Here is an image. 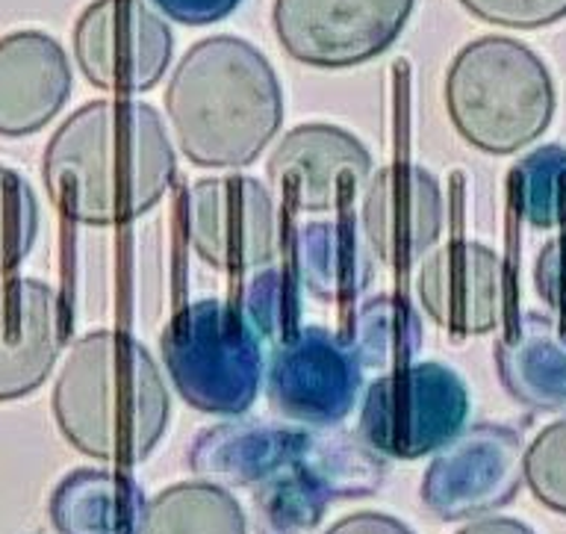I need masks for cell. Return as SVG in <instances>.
<instances>
[{"instance_id":"cell-1","label":"cell","mask_w":566,"mask_h":534,"mask_svg":"<svg viewBox=\"0 0 566 534\" xmlns=\"http://www.w3.org/2000/svg\"><path fill=\"white\" fill-rule=\"evenodd\" d=\"M177 160L150 104L92 101L71 113L42 157V178L65 219L92 228L124 224L166 196Z\"/></svg>"},{"instance_id":"cell-2","label":"cell","mask_w":566,"mask_h":534,"mask_svg":"<svg viewBox=\"0 0 566 534\" xmlns=\"http://www.w3.org/2000/svg\"><path fill=\"white\" fill-rule=\"evenodd\" d=\"M166 116L186 160L245 169L281 134V81L245 39H201L168 81Z\"/></svg>"},{"instance_id":"cell-3","label":"cell","mask_w":566,"mask_h":534,"mask_svg":"<svg viewBox=\"0 0 566 534\" xmlns=\"http://www.w3.org/2000/svg\"><path fill=\"white\" fill-rule=\"evenodd\" d=\"M53 417L77 452L130 467L163 440L171 399L148 348L127 334L92 331L71 346L56 375Z\"/></svg>"},{"instance_id":"cell-4","label":"cell","mask_w":566,"mask_h":534,"mask_svg":"<svg viewBox=\"0 0 566 534\" xmlns=\"http://www.w3.org/2000/svg\"><path fill=\"white\" fill-rule=\"evenodd\" d=\"M446 113L463 143L484 154H516L546 134L557 92L543 56L507 36H481L451 60Z\"/></svg>"},{"instance_id":"cell-5","label":"cell","mask_w":566,"mask_h":534,"mask_svg":"<svg viewBox=\"0 0 566 534\" xmlns=\"http://www.w3.org/2000/svg\"><path fill=\"white\" fill-rule=\"evenodd\" d=\"M159 348L189 408L239 417L260 396L263 339L237 304L219 299L186 304L168 320Z\"/></svg>"},{"instance_id":"cell-6","label":"cell","mask_w":566,"mask_h":534,"mask_svg":"<svg viewBox=\"0 0 566 534\" xmlns=\"http://www.w3.org/2000/svg\"><path fill=\"white\" fill-rule=\"evenodd\" d=\"M469 390L454 369L433 360L378 375L366 390L360 437L384 458L416 461L463 431Z\"/></svg>"},{"instance_id":"cell-7","label":"cell","mask_w":566,"mask_h":534,"mask_svg":"<svg viewBox=\"0 0 566 534\" xmlns=\"http://www.w3.org/2000/svg\"><path fill=\"white\" fill-rule=\"evenodd\" d=\"M416 0H274L272 28L286 54L310 69H354L387 54Z\"/></svg>"},{"instance_id":"cell-8","label":"cell","mask_w":566,"mask_h":534,"mask_svg":"<svg viewBox=\"0 0 566 534\" xmlns=\"http://www.w3.org/2000/svg\"><path fill=\"white\" fill-rule=\"evenodd\" d=\"M175 54V36L142 0H92L74 24V60L95 90L118 98L150 92Z\"/></svg>"},{"instance_id":"cell-9","label":"cell","mask_w":566,"mask_h":534,"mask_svg":"<svg viewBox=\"0 0 566 534\" xmlns=\"http://www.w3.org/2000/svg\"><path fill=\"white\" fill-rule=\"evenodd\" d=\"M525 481V443L507 426H472L433 454L422 502L437 520L458 523L511 505Z\"/></svg>"},{"instance_id":"cell-10","label":"cell","mask_w":566,"mask_h":534,"mask_svg":"<svg viewBox=\"0 0 566 534\" xmlns=\"http://www.w3.org/2000/svg\"><path fill=\"white\" fill-rule=\"evenodd\" d=\"M184 231L195 254L228 275L269 266L277 254V213L260 180L207 178L184 198Z\"/></svg>"},{"instance_id":"cell-11","label":"cell","mask_w":566,"mask_h":534,"mask_svg":"<svg viewBox=\"0 0 566 534\" xmlns=\"http://www.w3.org/2000/svg\"><path fill=\"white\" fill-rule=\"evenodd\" d=\"M269 401L298 426L331 428L352 413L363 387V364L352 343L307 325L269 357Z\"/></svg>"},{"instance_id":"cell-12","label":"cell","mask_w":566,"mask_h":534,"mask_svg":"<svg viewBox=\"0 0 566 534\" xmlns=\"http://www.w3.org/2000/svg\"><path fill=\"white\" fill-rule=\"evenodd\" d=\"M269 180L298 213H343L371 178L369 148L325 122L292 127L269 157Z\"/></svg>"},{"instance_id":"cell-13","label":"cell","mask_w":566,"mask_h":534,"mask_svg":"<svg viewBox=\"0 0 566 534\" xmlns=\"http://www.w3.org/2000/svg\"><path fill=\"white\" fill-rule=\"evenodd\" d=\"M416 299L428 320L454 337H478L502 322L507 272L484 242L451 240L419 260Z\"/></svg>"},{"instance_id":"cell-14","label":"cell","mask_w":566,"mask_h":534,"mask_svg":"<svg viewBox=\"0 0 566 534\" xmlns=\"http://www.w3.org/2000/svg\"><path fill=\"white\" fill-rule=\"evenodd\" d=\"M446 224V201L431 171L392 163L371 171L363 189L360 231L375 263L407 269L437 245Z\"/></svg>"},{"instance_id":"cell-15","label":"cell","mask_w":566,"mask_h":534,"mask_svg":"<svg viewBox=\"0 0 566 534\" xmlns=\"http://www.w3.org/2000/svg\"><path fill=\"white\" fill-rule=\"evenodd\" d=\"M65 346L60 293L35 278L0 281V401L24 399L48 381Z\"/></svg>"},{"instance_id":"cell-16","label":"cell","mask_w":566,"mask_h":534,"mask_svg":"<svg viewBox=\"0 0 566 534\" xmlns=\"http://www.w3.org/2000/svg\"><path fill=\"white\" fill-rule=\"evenodd\" d=\"M74 77L62 45L42 30H15L0 39V136L39 134L56 118Z\"/></svg>"},{"instance_id":"cell-17","label":"cell","mask_w":566,"mask_h":534,"mask_svg":"<svg viewBox=\"0 0 566 534\" xmlns=\"http://www.w3.org/2000/svg\"><path fill=\"white\" fill-rule=\"evenodd\" d=\"M310 431L274 422H221L189 446V470L219 488H256L301 461Z\"/></svg>"},{"instance_id":"cell-18","label":"cell","mask_w":566,"mask_h":534,"mask_svg":"<svg viewBox=\"0 0 566 534\" xmlns=\"http://www.w3.org/2000/svg\"><path fill=\"white\" fill-rule=\"evenodd\" d=\"M495 369L513 399L539 413H566V325L525 313L495 343Z\"/></svg>"},{"instance_id":"cell-19","label":"cell","mask_w":566,"mask_h":534,"mask_svg":"<svg viewBox=\"0 0 566 534\" xmlns=\"http://www.w3.org/2000/svg\"><path fill=\"white\" fill-rule=\"evenodd\" d=\"M292 278L325 304L360 299L375 281V258L352 216L301 224L292 240Z\"/></svg>"},{"instance_id":"cell-20","label":"cell","mask_w":566,"mask_h":534,"mask_svg":"<svg viewBox=\"0 0 566 534\" xmlns=\"http://www.w3.org/2000/svg\"><path fill=\"white\" fill-rule=\"evenodd\" d=\"M145 505L133 475L83 467L53 488L48 514L56 534H142Z\"/></svg>"},{"instance_id":"cell-21","label":"cell","mask_w":566,"mask_h":534,"mask_svg":"<svg viewBox=\"0 0 566 534\" xmlns=\"http://www.w3.org/2000/svg\"><path fill=\"white\" fill-rule=\"evenodd\" d=\"M142 534H248V523L233 493L210 481H184L145 505Z\"/></svg>"},{"instance_id":"cell-22","label":"cell","mask_w":566,"mask_h":534,"mask_svg":"<svg viewBox=\"0 0 566 534\" xmlns=\"http://www.w3.org/2000/svg\"><path fill=\"white\" fill-rule=\"evenodd\" d=\"M345 339L352 343L363 369L396 373L413 364L422 348V316L398 295H375L357 311L352 337Z\"/></svg>"},{"instance_id":"cell-23","label":"cell","mask_w":566,"mask_h":534,"mask_svg":"<svg viewBox=\"0 0 566 534\" xmlns=\"http://www.w3.org/2000/svg\"><path fill=\"white\" fill-rule=\"evenodd\" d=\"M298 463L325 484L331 499L371 496L387 475L384 454L352 431H310V443Z\"/></svg>"},{"instance_id":"cell-24","label":"cell","mask_w":566,"mask_h":534,"mask_svg":"<svg viewBox=\"0 0 566 534\" xmlns=\"http://www.w3.org/2000/svg\"><path fill=\"white\" fill-rule=\"evenodd\" d=\"M331 493L304 463L277 472L254 490L256 534H316Z\"/></svg>"},{"instance_id":"cell-25","label":"cell","mask_w":566,"mask_h":534,"mask_svg":"<svg viewBox=\"0 0 566 534\" xmlns=\"http://www.w3.org/2000/svg\"><path fill=\"white\" fill-rule=\"evenodd\" d=\"M513 213L539 231L566 224V148L543 145L525 154L507 175Z\"/></svg>"},{"instance_id":"cell-26","label":"cell","mask_w":566,"mask_h":534,"mask_svg":"<svg viewBox=\"0 0 566 534\" xmlns=\"http://www.w3.org/2000/svg\"><path fill=\"white\" fill-rule=\"evenodd\" d=\"M301 286L286 269H260L239 295V311L256 337L281 346L292 339L301 325Z\"/></svg>"},{"instance_id":"cell-27","label":"cell","mask_w":566,"mask_h":534,"mask_svg":"<svg viewBox=\"0 0 566 534\" xmlns=\"http://www.w3.org/2000/svg\"><path fill=\"white\" fill-rule=\"evenodd\" d=\"M39 233V201L15 169L0 166V278L15 272Z\"/></svg>"},{"instance_id":"cell-28","label":"cell","mask_w":566,"mask_h":534,"mask_svg":"<svg viewBox=\"0 0 566 534\" xmlns=\"http://www.w3.org/2000/svg\"><path fill=\"white\" fill-rule=\"evenodd\" d=\"M525 484L539 505L566 514V419H557L525 449Z\"/></svg>"},{"instance_id":"cell-29","label":"cell","mask_w":566,"mask_h":534,"mask_svg":"<svg viewBox=\"0 0 566 534\" xmlns=\"http://www.w3.org/2000/svg\"><path fill=\"white\" fill-rule=\"evenodd\" d=\"M484 24L507 30H539L566 19V0H458Z\"/></svg>"},{"instance_id":"cell-30","label":"cell","mask_w":566,"mask_h":534,"mask_svg":"<svg viewBox=\"0 0 566 534\" xmlns=\"http://www.w3.org/2000/svg\"><path fill=\"white\" fill-rule=\"evenodd\" d=\"M534 286L548 311L566 322V233L539 249L534 263Z\"/></svg>"},{"instance_id":"cell-31","label":"cell","mask_w":566,"mask_h":534,"mask_svg":"<svg viewBox=\"0 0 566 534\" xmlns=\"http://www.w3.org/2000/svg\"><path fill=\"white\" fill-rule=\"evenodd\" d=\"M150 3L177 24L203 28L233 15L242 0H150Z\"/></svg>"},{"instance_id":"cell-32","label":"cell","mask_w":566,"mask_h":534,"mask_svg":"<svg viewBox=\"0 0 566 534\" xmlns=\"http://www.w3.org/2000/svg\"><path fill=\"white\" fill-rule=\"evenodd\" d=\"M325 534H413L401 520L389 514H375V511H360V514L343 516Z\"/></svg>"},{"instance_id":"cell-33","label":"cell","mask_w":566,"mask_h":534,"mask_svg":"<svg viewBox=\"0 0 566 534\" xmlns=\"http://www.w3.org/2000/svg\"><path fill=\"white\" fill-rule=\"evenodd\" d=\"M458 534H534V528L520 520H507V516H486V520L463 525Z\"/></svg>"}]
</instances>
